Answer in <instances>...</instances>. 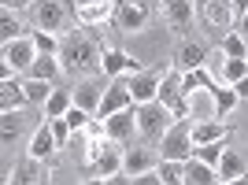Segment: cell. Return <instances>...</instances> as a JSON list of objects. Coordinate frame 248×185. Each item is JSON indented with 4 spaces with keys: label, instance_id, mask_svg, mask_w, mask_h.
Instances as JSON below:
<instances>
[{
    "label": "cell",
    "instance_id": "obj_33",
    "mask_svg": "<svg viewBox=\"0 0 248 185\" xmlns=\"http://www.w3.org/2000/svg\"><path fill=\"white\" fill-rule=\"evenodd\" d=\"M22 126H26L22 111H4V115H0V137H4V144L15 141V137L22 134Z\"/></svg>",
    "mask_w": 248,
    "mask_h": 185
},
{
    "label": "cell",
    "instance_id": "obj_2",
    "mask_svg": "<svg viewBox=\"0 0 248 185\" xmlns=\"http://www.w3.org/2000/svg\"><path fill=\"white\" fill-rule=\"evenodd\" d=\"M30 22L37 26V30H48V33H67L71 30L74 19V4L71 0H33L30 4Z\"/></svg>",
    "mask_w": 248,
    "mask_h": 185
},
{
    "label": "cell",
    "instance_id": "obj_39",
    "mask_svg": "<svg viewBox=\"0 0 248 185\" xmlns=\"http://www.w3.org/2000/svg\"><path fill=\"white\" fill-rule=\"evenodd\" d=\"M233 89H237L241 104H248V74H245V78H237V82H233Z\"/></svg>",
    "mask_w": 248,
    "mask_h": 185
},
{
    "label": "cell",
    "instance_id": "obj_17",
    "mask_svg": "<svg viewBox=\"0 0 248 185\" xmlns=\"http://www.w3.org/2000/svg\"><path fill=\"white\" fill-rule=\"evenodd\" d=\"M182 185H218V170L197 155L182 159Z\"/></svg>",
    "mask_w": 248,
    "mask_h": 185
},
{
    "label": "cell",
    "instance_id": "obj_38",
    "mask_svg": "<svg viewBox=\"0 0 248 185\" xmlns=\"http://www.w3.org/2000/svg\"><path fill=\"white\" fill-rule=\"evenodd\" d=\"M134 185H163V178H159V170H141V174H134Z\"/></svg>",
    "mask_w": 248,
    "mask_h": 185
},
{
    "label": "cell",
    "instance_id": "obj_24",
    "mask_svg": "<svg viewBox=\"0 0 248 185\" xmlns=\"http://www.w3.org/2000/svg\"><path fill=\"white\" fill-rule=\"evenodd\" d=\"M30 78H45V82H56L63 74V63H60V56H52V52H37V60L30 63Z\"/></svg>",
    "mask_w": 248,
    "mask_h": 185
},
{
    "label": "cell",
    "instance_id": "obj_11",
    "mask_svg": "<svg viewBox=\"0 0 248 185\" xmlns=\"http://www.w3.org/2000/svg\"><path fill=\"white\" fill-rule=\"evenodd\" d=\"M159 11H163L167 26L178 33V37H186L193 19H197V8H193V0H159Z\"/></svg>",
    "mask_w": 248,
    "mask_h": 185
},
{
    "label": "cell",
    "instance_id": "obj_16",
    "mask_svg": "<svg viewBox=\"0 0 248 185\" xmlns=\"http://www.w3.org/2000/svg\"><path fill=\"white\" fill-rule=\"evenodd\" d=\"M130 78V92H134V104H148L159 96V82L163 74L159 71H137V74H126Z\"/></svg>",
    "mask_w": 248,
    "mask_h": 185
},
{
    "label": "cell",
    "instance_id": "obj_35",
    "mask_svg": "<svg viewBox=\"0 0 248 185\" xmlns=\"http://www.w3.org/2000/svg\"><path fill=\"white\" fill-rule=\"evenodd\" d=\"M30 37H33V45H37V52H52V56H60V33H48V30H37L33 26L30 30Z\"/></svg>",
    "mask_w": 248,
    "mask_h": 185
},
{
    "label": "cell",
    "instance_id": "obj_5",
    "mask_svg": "<svg viewBox=\"0 0 248 185\" xmlns=\"http://www.w3.org/2000/svg\"><path fill=\"white\" fill-rule=\"evenodd\" d=\"M152 19V0H119L115 8V26L123 33H141Z\"/></svg>",
    "mask_w": 248,
    "mask_h": 185
},
{
    "label": "cell",
    "instance_id": "obj_32",
    "mask_svg": "<svg viewBox=\"0 0 248 185\" xmlns=\"http://www.w3.org/2000/svg\"><path fill=\"white\" fill-rule=\"evenodd\" d=\"M211 92H215V108H218V115H230V111L241 104L237 89H233L230 82H215V85H211Z\"/></svg>",
    "mask_w": 248,
    "mask_h": 185
},
{
    "label": "cell",
    "instance_id": "obj_40",
    "mask_svg": "<svg viewBox=\"0 0 248 185\" xmlns=\"http://www.w3.org/2000/svg\"><path fill=\"white\" fill-rule=\"evenodd\" d=\"M4 8H15V11H30V4L33 0H0Z\"/></svg>",
    "mask_w": 248,
    "mask_h": 185
},
{
    "label": "cell",
    "instance_id": "obj_9",
    "mask_svg": "<svg viewBox=\"0 0 248 185\" xmlns=\"http://www.w3.org/2000/svg\"><path fill=\"white\" fill-rule=\"evenodd\" d=\"M130 104H134L130 78H126V74H119V78H108V89H104V100H100V108H96V115H100V119H108V115L130 108Z\"/></svg>",
    "mask_w": 248,
    "mask_h": 185
},
{
    "label": "cell",
    "instance_id": "obj_12",
    "mask_svg": "<svg viewBox=\"0 0 248 185\" xmlns=\"http://www.w3.org/2000/svg\"><path fill=\"white\" fill-rule=\"evenodd\" d=\"M119 0H78L74 4V19L78 26H104L108 19H115Z\"/></svg>",
    "mask_w": 248,
    "mask_h": 185
},
{
    "label": "cell",
    "instance_id": "obj_21",
    "mask_svg": "<svg viewBox=\"0 0 248 185\" xmlns=\"http://www.w3.org/2000/svg\"><path fill=\"white\" fill-rule=\"evenodd\" d=\"M189 115H193V119H218L211 85H197V89L189 92Z\"/></svg>",
    "mask_w": 248,
    "mask_h": 185
},
{
    "label": "cell",
    "instance_id": "obj_20",
    "mask_svg": "<svg viewBox=\"0 0 248 185\" xmlns=\"http://www.w3.org/2000/svg\"><path fill=\"white\" fill-rule=\"evenodd\" d=\"M56 152H60V141H56L48 119H45V123L30 134V155H33V159H52Z\"/></svg>",
    "mask_w": 248,
    "mask_h": 185
},
{
    "label": "cell",
    "instance_id": "obj_25",
    "mask_svg": "<svg viewBox=\"0 0 248 185\" xmlns=\"http://www.w3.org/2000/svg\"><path fill=\"white\" fill-rule=\"evenodd\" d=\"M74 108V89H63V85H56V89H52V96L48 100H45V119H56V115H67Z\"/></svg>",
    "mask_w": 248,
    "mask_h": 185
},
{
    "label": "cell",
    "instance_id": "obj_14",
    "mask_svg": "<svg viewBox=\"0 0 248 185\" xmlns=\"http://www.w3.org/2000/svg\"><path fill=\"white\" fill-rule=\"evenodd\" d=\"M100 78L104 74H89V78H78V85H74V104L85 108V111H93V115H96V108H100V100H104V89H108Z\"/></svg>",
    "mask_w": 248,
    "mask_h": 185
},
{
    "label": "cell",
    "instance_id": "obj_1",
    "mask_svg": "<svg viewBox=\"0 0 248 185\" xmlns=\"http://www.w3.org/2000/svg\"><path fill=\"white\" fill-rule=\"evenodd\" d=\"M100 56L104 48L96 41H89L78 26L63 33L60 41V63H63V74H71V78H89V74H100Z\"/></svg>",
    "mask_w": 248,
    "mask_h": 185
},
{
    "label": "cell",
    "instance_id": "obj_18",
    "mask_svg": "<svg viewBox=\"0 0 248 185\" xmlns=\"http://www.w3.org/2000/svg\"><path fill=\"white\" fill-rule=\"evenodd\" d=\"M159 167V152H152L148 144H130L123 155V170L126 174H141V170H152Z\"/></svg>",
    "mask_w": 248,
    "mask_h": 185
},
{
    "label": "cell",
    "instance_id": "obj_30",
    "mask_svg": "<svg viewBox=\"0 0 248 185\" xmlns=\"http://www.w3.org/2000/svg\"><path fill=\"white\" fill-rule=\"evenodd\" d=\"M222 56H233V60H248V37L233 26L230 33H222V41H218Z\"/></svg>",
    "mask_w": 248,
    "mask_h": 185
},
{
    "label": "cell",
    "instance_id": "obj_6",
    "mask_svg": "<svg viewBox=\"0 0 248 185\" xmlns=\"http://www.w3.org/2000/svg\"><path fill=\"white\" fill-rule=\"evenodd\" d=\"M197 15L204 19L207 30H222V33H230L233 26H237L233 0H197Z\"/></svg>",
    "mask_w": 248,
    "mask_h": 185
},
{
    "label": "cell",
    "instance_id": "obj_13",
    "mask_svg": "<svg viewBox=\"0 0 248 185\" xmlns=\"http://www.w3.org/2000/svg\"><path fill=\"white\" fill-rule=\"evenodd\" d=\"M207 56H211V52H207V45H200L197 37H182V41H178V48H174V67L178 71H200V67H207Z\"/></svg>",
    "mask_w": 248,
    "mask_h": 185
},
{
    "label": "cell",
    "instance_id": "obj_4",
    "mask_svg": "<svg viewBox=\"0 0 248 185\" xmlns=\"http://www.w3.org/2000/svg\"><path fill=\"white\" fill-rule=\"evenodd\" d=\"M193 123L189 119H174V126L159 137V155L163 159H189L193 155Z\"/></svg>",
    "mask_w": 248,
    "mask_h": 185
},
{
    "label": "cell",
    "instance_id": "obj_22",
    "mask_svg": "<svg viewBox=\"0 0 248 185\" xmlns=\"http://www.w3.org/2000/svg\"><path fill=\"white\" fill-rule=\"evenodd\" d=\"M215 170H218V182H222V185H233V182H237V178L248 170V159L237 152V148H226Z\"/></svg>",
    "mask_w": 248,
    "mask_h": 185
},
{
    "label": "cell",
    "instance_id": "obj_41",
    "mask_svg": "<svg viewBox=\"0 0 248 185\" xmlns=\"http://www.w3.org/2000/svg\"><path fill=\"white\" fill-rule=\"evenodd\" d=\"M137 71H145V67H141V63H137L134 56H130V60H126V74H137Z\"/></svg>",
    "mask_w": 248,
    "mask_h": 185
},
{
    "label": "cell",
    "instance_id": "obj_19",
    "mask_svg": "<svg viewBox=\"0 0 248 185\" xmlns=\"http://www.w3.org/2000/svg\"><path fill=\"white\" fill-rule=\"evenodd\" d=\"M30 108V96L22 89V78H4L0 82V111H22Z\"/></svg>",
    "mask_w": 248,
    "mask_h": 185
},
{
    "label": "cell",
    "instance_id": "obj_43",
    "mask_svg": "<svg viewBox=\"0 0 248 185\" xmlns=\"http://www.w3.org/2000/svg\"><path fill=\"white\" fill-rule=\"evenodd\" d=\"M237 30H241V33H245V37H248V11H245V15H241V19H237Z\"/></svg>",
    "mask_w": 248,
    "mask_h": 185
},
{
    "label": "cell",
    "instance_id": "obj_29",
    "mask_svg": "<svg viewBox=\"0 0 248 185\" xmlns=\"http://www.w3.org/2000/svg\"><path fill=\"white\" fill-rule=\"evenodd\" d=\"M96 182H104V178H111L115 170H123V155H119V148H115V141L108 144V148H104L100 152V159H96Z\"/></svg>",
    "mask_w": 248,
    "mask_h": 185
},
{
    "label": "cell",
    "instance_id": "obj_8",
    "mask_svg": "<svg viewBox=\"0 0 248 185\" xmlns=\"http://www.w3.org/2000/svg\"><path fill=\"white\" fill-rule=\"evenodd\" d=\"M104 130H108V137H111L115 144H134V137H141V130H137V104L108 115V119H104Z\"/></svg>",
    "mask_w": 248,
    "mask_h": 185
},
{
    "label": "cell",
    "instance_id": "obj_23",
    "mask_svg": "<svg viewBox=\"0 0 248 185\" xmlns=\"http://www.w3.org/2000/svg\"><path fill=\"white\" fill-rule=\"evenodd\" d=\"M222 137H230V126H222L218 119H193V144L222 141Z\"/></svg>",
    "mask_w": 248,
    "mask_h": 185
},
{
    "label": "cell",
    "instance_id": "obj_3",
    "mask_svg": "<svg viewBox=\"0 0 248 185\" xmlns=\"http://www.w3.org/2000/svg\"><path fill=\"white\" fill-rule=\"evenodd\" d=\"M178 115L167 108L163 100H148V104H137V130H141V137L152 144H159V137L174 126Z\"/></svg>",
    "mask_w": 248,
    "mask_h": 185
},
{
    "label": "cell",
    "instance_id": "obj_26",
    "mask_svg": "<svg viewBox=\"0 0 248 185\" xmlns=\"http://www.w3.org/2000/svg\"><path fill=\"white\" fill-rule=\"evenodd\" d=\"M222 52V48H218ZM248 74V60H233V56H218V67H215V78L218 82H237V78H245Z\"/></svg>",
    "mask_w": 248,
    "mask_h": 185
},
{
    "label": "cell",
    "instance_id": "obj_28",
    "mask_svg": "<svg viewBox=\"0 0 248 185\" xmlns=\"http://www.w3.org/2000/svg\"><path fill=\"white\" fill-rule=\"evenodd\" d=\"M22 33H26V30H22V22H19V11L0 4V45L15 41V37H22Z\"/></svg>",
    "mask_w": 248,
    "mask_h": 185
},
{
    "label": "cell",
    "instance_id": "obj_34",
    "mask_svg": "<svg viewBox=\"0 0 248 185\" xmlns=\"http://www.w3.org/2000/svg\"><path fill=\"white\" fill-rule=\"evenodd\" d=\"M230 148V137H222V141H207V144H197L193 148V155L197 159H204V163H211V167H218V159H222V152Z\"/></svg>",
    "mask_w": 248,
    "mask_h": 185
},
{
    "label": "cell",
    "instance_id": "obj_10",
    "mask_svg": "<svg viewBox=\"0 0 248 185\" xmlns=\"http://www.w3.org/2000/svg\"><path fill=\"white\" fill-rule=\"evenodd\" d=\"M0 60L11 63L19 74H26V71H30V63L37 60V45H33L30 33H22V37H15V41L0 45Z\"/></svg>",
    "mask_w": 248,
    "mask_h": 185
},
{
    "label": "cell",
    "instance_id": "obj_7",
    "mask_svg": "<svg viewBox=\"0 0 248 185\" xmlns=\"http://www.w3.org/2000/svg\"><path fill=\"white\" fill-rule=\"evenodd\" d=\"M155 100H163L178 119H189V96H186V82H182V71H167L163 82H159V96Z\"/></svg>",
    "mask_w": 248,
    "mask_h": 185
},
{
    "label": "cell",
    "instance_id": "obj_27",
    "mask_svg": "<svg viewBox=\"0 0 248 185\" xmlns=\"http://www.w3.org/2000/svg\"><path fill=\"white\" fill-rule=\"evenodd\" d=\"M126 60H130V52H123V48H104L100 74H104V78H119V74H126Z\"/></svg>",
    "mask_w": 248,
    "mask_h": 185
},
{
    "label": "cell",
    "instance_id": "obj_31",
    "mask_svg": "<svg viewBox=\"0 0 248 185\" xmlns=\"http://www.w3.org/2000/svg\"><path fill=\"white\" fill-rule=\"evenodd\" d=\"M22 89H26L30 104L45 108V100L52 96V89H56V85H52V82H45V78H30V74H22Z\"/></svg>",
    "mask_w": 248,
    "mask_h": 185
},
{
    "label": "cell",
    "instance_id": "obj_42",
    "mask_svg": "<svg viewBox=\"0 0 248 185\" xmlns=\"http://www.w3.org/2000/svg\"><path fill=\"white\" fill-rule=\"evenodd\" d=\"M233 11H237V19H241V15L248 11V0H233Z\"/></svg>",
    "mask_w": 248,
    "mask_h": 185
},
{
    "label": "cell",
    "instance_id": "obj_37",
    "mask_svg": "<svg viewBox=\"0 0 248 185\" xmlns=\"http://www.w3.org/2000/svg\"><path fill=\"white\" fill-rule=\"evenodd\" d=\"M48 126H52V134H56V141H60V148H71L74 130H71V123H67V115H56V119H48Z\"/></svg>",
    "mask_w": 248,
    "mask_h": 185
},
{
    "label": "cell",
    "instance_id": "obj_15",
    "mask_svg": "<svg viewBox=\"0 0 248 185\" xmlns=\"http://www.w3.org/2000/svg\"><path fill=\"white\" fill-rule=\"evenodd\" d=\"M4 182H19V185H26V182H33V185H45V182H52V170H48V159H26V163H19L15 170H8L4 174Z\"/></svg>",
    "mask_w": 248,
    "mask_h": 185
},
{
    "label": "cell",
    "instance_id": "obj_44",
    "mask_svg": "<svg viewBox=\"0 0 248 185\" xmlns=\"http://www.w3.org/2000/svg\"><path fill=\"white\" fill-rule=\"evenodd\" d=\"M237 182H241V185H248V170H245V174H241V178H237Z\"/></svg>",
    "mask_w": 248,
    "mask_h": 185
},
{
    "label": "cell",
    "instance_id": "obj_36",
    "mask_svg": "<svg viewBox=\"0 0 248 185\" xmlns=\"http://www.w3.org/2000/svg\"><path fill=\"white\" fill-rule=\"evenodd\" d=\"M159 178H163V185H182V159H163L159 155Z\"/></svg>",
    "mask_w": 248,
    "mask_h": 185
}]
</instances>
